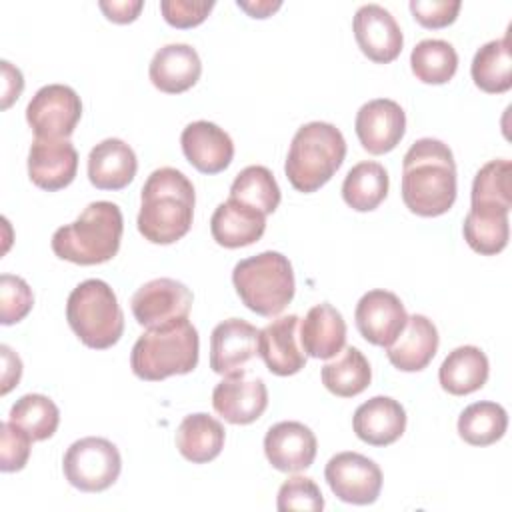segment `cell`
Wrapping results in <instances>:
<instances>
[{"instance_id": "7bdbcfd3", "label": "cell", "mask_w": 512, "mask_h": 512, "mask_svg": "<svg viewBox=\"0 0 512 512\" xmlns=\"http://www.w3.org/2000/svg\"><path fill=\"white\" fill-rule=\"evenodd\" d=\"M104 16L116 24L134 22L144 6L142 0H102L98 2Z\"/></svg>"}, {"instance_id": "f1b7e54d", "label": "cell", "mask_w": 512, "mask_h": 512, "mask_svg": "<svg viewBox=\"0 0 512 512\" xmlns=\"http://www.w3.org/2000/svg\"><path fill=\"white\" fill-rule=\"evenodd\" d=\"M508 212L510 210L498 206L470 204L462 226L468 246L482 256H494L502 252L510 238Z\"/></svg>"}, {"instance_id": "ee69618b", "label": "cell", "mask_w": 512, "mask_h": 512, "mask_svg": "<svg viewBox=\"0 0 512 512\" xmlns=\"http://www.w3.org/2000/svg\"><path fill=\"white\" fill-rule=\"evenodd\" d=\"M0 352H2V394H8L18 382H20V376H22V360L20 356L6 344L0 346Z\"/></svg>"}, {"instance_id": "60d3db41", "label": "cell", "mask_w": 512, "mask_h": 512, "mask_svg": "<svg viewBox=\"0 0 512 512\" xmlns=\"http://www.w3.org/2000/svg\"><path fill=\"white\" fill-rule=\"evenodd\" d=\"M214 8L212 0H162L160 12L174 28H192L206 20Z\"/></svg>"}, {"instance_id": "484cf974", "label": "cell", "mask_w": 512, "mask_h": 512, "mask_svg": "<svg viewBox=\"0 0 512 512\" xmlns=\"http://www.w3.org/2000/svg\"><path fill=\"white\" fill-rule=\"evenodd\" d=\"M266 230V216L238 200L218 204L210 218L212 238L224 248H242L258 242Z\"/></svg>"}, {"instance_id": "8992f818", "label": "cell", "mask_w": 512, "mask_h": 512, "mask_svg": "<svg viewBox=\"0 0 512 512\" xmlns=\"http://www.w3.org/2000/svg\"><path fill=\"white\" fill-rule=\"evenodd\" d=\"M232 284L244 306L260 316L280 314L296 288L290 260L274 250L240 260L232 270Z\"/></svg>"}, {"instance_id": "44dd1931", "label": "cell", "mask_w": 512, "mask_h": 512, "mask_svg": "<svg viewBox=\"0 0 512 512\" xmlns=\"http://www.w3.org/2000/svg\"><path fill=\"white\" fill-rule=\"evenodd\" d=\"M354 434L370 446H388L406 430V410L390 396H374L362 402L352 416Z\"/></svg>"}, {"instance_id": "7c38bea8", "label": "cell", "mask_w": 512, "mask_h": 512, "mask_svg": "<svg viewBox=\"0 0 512 512\" xmlns=\"http://www.w3.org/2000/svg\"><path fill=\"white\" fill-rule=\"evenodd\" d=\"M352 30L362 54L376 64H388L402 52V30L396 18L380 4L360 6L354 14Z\"/></svg>"}, {"instance_id": "f35d334b", "label": "cell", "mask_w": 512, "mask_h": 512, "mask_svg": "<svg viewBox=\"0 0 512 512\" xmlns=\"http://www.w3.org/2000/svg\"><path fill=\"white\" fill-rule=\"evenodd\" d=\"M276 508L280 512H290V510L320 512L324 508V496L312 478L292 476L280 486Z\"/></svg>"}, {"instance_id": "52a82bcc", "label": "cell", "mask_w": 512, "mask_h": 512, "mask_svg": "<svg viewBox=\"0 0 512 512\" xmlns=\"http://www.w3.org/2000/svg\"><path fill=\"white\" fill-rule=\"evenodd\" d=\"M66 320L80 342L94 350L114 346L124 332V314L110 284L98 278L80 282L68 296Z\"/></svg>"}, {"instance_id": "d590c367", "label": "cell", "mask_w": 512, "mask_h": 512, "mask_svg": "<svg viewBox=\"0 0 512 512\" xmlns=\"http://www.w3.org/2000/svg\"><path fill=\"white\" fill-rule=\"evenodd\" d=\"M8 420L26 430L34 442H40L54 436L60 424V410L44 394H24L12 404Z\"/></svg>"}, {"instance_id": "836d02e7", "label": "cell", "mask_w": 512, "mask_h": 512, "mask_svg": "<svg viewBox=\"0 0 512 512\" xmlns=\"http://www.w3.org/2000/svg\"><path fill=\"white\" fill-rule=\"evenodd\" d=\"M230 198L268 216L280 204V188L274 174L266 166L254 164L236 174L230 186Z\"/></svg>"}, {"instance_id": "1f68e13d", "label": "cell", "mask_w": 512, "mask_h": 512, "mask_svg": "<svg viewBox=\"0 0 512 512\" xmlns=\"http://www.w3.org/2000/svg\"><path fill=\"white\" fill-rule=\"evenodd\" d=\"M320 376L328 392L338 398H352L370 386L372 368L358 348L348 346L334 362L322 366Z\"/></svg>"}, {"instance_id": "cb8c5ba5", "label": "cell", "mask_w": 512, "mask_h": 512, "mask_svg": "<svg viewBox=\"0 0 512 512\" xmlns=\"http://www.w3.org/2000/svg\"><path fill=\"white\" fill-rule=\"evenodd\" d=\"M138 170V160L130 144L120 138L98 142L88 154V180L98 190L126 188Z\"/></svg>"}, {"instance_id": "9a60e30c", "label": "cell", "mask_w": 512, "mask_h": 512, "mask_svg": "<svg viewBox=\"0 0 512 512\" xmlns=\"http://www.w3.org/2000/svg\"><path fill=\"white\" fill-rule=\"evenodd\" d=\"M78 172V152L68 138H34L28 152L30 180L48 192L66 188Z\"/></svg>"}, {"instance_id": "277c9868", "label": "cell", "mask_w": 512, "mask_h": 512, "mask_svg": "<svg viewBox=\"0 0 512 512\" xmlns=\"http://www.w3.org/2000/svg\"><path fill=\"white\" fill-rule=\"evenodd\" d=\"M346 158V140L330 122L302 124L284 162V172L292 188L310 194L322 188L342 166Z\"/></svg>"}, {"instance_id": "b9f144b4", "label": "cell", "mask_w": 512, "mask_h": 512, "mask_svg": "<svg viewBox=\"0 0 512 512\" xmlns=\"http://www.w3.org/2000/svg\"><path fill=\"white\" fill-rule=\"evenodd\" d=\"M460 6V0H410V12L424 28H444L452 24Z\"/></svg>"}, {"instance_id": "e0dca14e", "label": "cell", "mask_w": 512, "mask_h": 512, "mask_svg": "<svg viewBox=\"0 0 512 512\" xmlns=\"http://www.w3.org/2000/svg\"><path fill=\"white\" fill-rule=\"evenodd\" d=\"M258 328L242 318H228L210 334V368L220 376L244 372L258 354Z\"/></svg>"}, {"instance_id": "d6986e66", "label": "cell", "mask_w": 512, "mask_h": 512, "mask_svg": "<svg viewBox=\"0 0 512 512\" xmlns=\"http://www.w3.org/2000/svg\"><path fill=\"white\" fill-rule=\"evenodd\" d=\"M180 144L186 160L202 174H218L234 158V142L228 132L208 120L190 122L180 134Z\"/></svg>"}, {"instance_id": "3957f363", "label": "cell", "mask_w": 512, "mask_h": 512, "mask_svg": "<svg viewBox=\"0 0 512 512\" xmlns=\"http://www.w3.org/2000/svg\"><path fill=\"white\" fill-rule=\"evenodd\" d=\"M124 218L118 204L90 202L82 214L52 234V250L58 258L80 266L112 260L118 254Z\"/></svg>"}, {"instance_id": "ab89813d", "label": "cell", "mask_w": 512, "mask_h": 512, "mask_svg": "<svg viewBox=\"0 0 512 512\" xmlns=\"http://www.w3.org/2000/svg\"><path fill=\"white\" fill-rule=\"evenodd\" d=\"M0 470L2 472H18L26 466L30 458V446L32 438L26 430L16 426L10 420H4L0 424Z\"/></svg>"}, {"instance_id": "d4e9b609", "label": "cell", "mask_w": 512, "mask_h": 512, "mask_svg": "<svg viewBox=\"0 0 512 512\" xmlns=\"http://www.w3.org/2000/svg\"><path fill=\"white\" fill-rule=\"evenodd\" d=\"M346 344V322L328 302L312 306L300 320V346L306 356L328 360Z\"/></svg>"}, {"instance_id": "f546056e", "label": "cell", "mask_w": 512, "mask_h": 512, "mask_svg": "<svg viewBox=\"0 0 512 512\" xmlns=\"http://www.w3.org/2000/svg\"><path fill=\"white\" fill-rule=\"evenodd\" d=\"M390 178L382 164L364 160L354 164L344 182H342V198L356 212L376 210L384 198L388 196Z\"/></svg>"}, {"instance_id": "74e56055", "label": "cell", "mask_w": 512, "mask_h": 512, "mask_svg": "<svg viewBox=\"0 0 512 512\" xmlns=\"http://www.w3.org/2000/svg\"><path fill=\"white\" fill-rule=\"evenodd\" d=\"M34 306V294L28 282L14 274L0 276V322L16 324L28 316Z\"/></svg>"}, {"instance_id": "7a4b0ae2", "label": "cell", "mask_w": 512, "mask_h": 512, "mask_svg": "<svg viewBox=\"0 0 512 512\" xmlns=\"http://www.w3.org/2000/svg\"><path fill=\"white\" fill-rule=\"evenodd\" d=\"M138 232L152 244H174L188 234L194 218V186L186 174L162 166L154 170L140 192Z\"/></svg>"}, {"instance_id": "2e32d148", "label": "cell", "mask_w": 512, "mask_h": 512, "mask_svg": "<svg viewBox=\"0 0 512 512\" xmlns=\"http://www.w3.org/2000/svg\"><path fill=\"white\" fill-rule=\"evenodd\" d=\"M212 406L230 424H252L268 406L266 384L244 372L224 376L212 390Z\"/></svg>"}, {"instance_id": "5bb4252c", "label": "cell", "mask_w": 512, "mask_h": 512, "mask_svg": "<svg viewBox=\"0 0 512 512\" xmlns=\"http://www.w3.org/2000/svg\"><path fill=\"white\" fill-rule=\"evenodd\" d=\"M354 130L366 152L386 154L400 144L406 132V114L398 102L374 98L356 112Z\"/></svg>"}, {"instance_id": "8d00e7d4", "label": "cell", "mask_w": 512, "mask_h": 512, "mask_svg": "<svg viewBox=\"0 0 512 512\" xmlns=\"http://www.w3.org/2000/svg\"><path fill=\"white\" fill-rule=\"evenodd\" d=\"M510 160H490L474 176L470 204L498 206L510 210L512 206V188H510Z\"/></svg>"}, {"instance_id": "bcb514c9", "label": "cell", "mask_w": 512, "mask_h": 512, "mask_svg": "<svg viewBox=\"0 0 512 512\" xmlns=\"http://www.w3.org/2000/svg\"><path fill=\"white\" fill-rule=\"evenodd\" d=\"M242 10H246L252 18H268L272 12H276L282 2L280 0H258V2H246V0H238L236 2Z\"/></svg>"}, {"instance_id": "4dcf8cb0", "label": "cell", "mask_w": 512, "mask_h": 512, "mask_svg": "<svg viewBox=\"0 0 512 512\" xmlns=\"http://www.w3.org/2000/svg\"><path fill=\"white\" fill-rule=\"evenodd\" d=\"M470 74L474 84L488 94H502L512 88V54L508 34L480 46L472 58Z\"/></svg>"}, {"instance_id": "d6a6232c", "label": "cell", "mask_w": 512, "mask_h": 512, "mask_svg": "<svg viewBox=\"0 0 512 512\" xmlns=\"http://www.w3.org/2000/svg\"><path fill=\"white\" fill-rule=\"evenodd\" d=\"M506 428V410L490 400L466 406L458 418V434L470 446H490L504 436Z\"/></svg>"}, {"instance_id": "ac0fdd59", "label": "cell", "mask_w": 512, "mask_h": 512, "mask_svg": "<svg viewBox=\"0 0 512 512\" xmlns=\"http://www.w3.org/2000/svg\"><path fill=\"white\" fill-rule=\"evenodd\" d=\"M318 442L314 432L296 420L278 422L264 436V454L280 472H300L312 466Z\"/></svg>"}, {"instance_id": "30bf717a", "label": "cell", "mask_w": 512, "mask_h": 512, "mask_svg": "<svg viewBox=\"0 0 512 512\" xmlns=\"http://www.w3.org/2000/svg\"><path fill=\"white\" fill-rule=\"evenodd\" d=\"M324 478L336 498L356 506L376 502L382 490L380 466L358 452L334 454L324 468Z\"/></svg>"}, {"instance_id": "e575fe53", "label": "cell", "mask_w": 512, "mask_h": 512, "mask_svg": "<svg viewBox=\"0 0 512 512\" xmlns=\"http://www.w3.org/2000/svg\"><path fill=\"white\" fill-rule=\"evenodd\" d=\"M410 66L420 82L446 84L456 74L458 54L450 42L426 38L412 48Z\"/></svg>"}, {"instance_id": "4fadbf2b", "label": "cell", "mask_w": 512, "mask_h": 512, "mask_svg": "<svg viewBox=\"0 0 512 512\" xmlns=\"http://www.w3.org/2000/svg\"><path fill=\"white\" fill-rule=\"evenodd\" d=\"M354 320L364 340L374 346L388 348L406 326L408 314L394 292L376 288L358 300Z\"/></svg>"}, {"instance_id": "4316f807", "label": "cell", "mask_w": 512, "mask_h": 512, "mask_svg": "<svg viewBox=\"0 0 512 512\" xmlns=\"http://www.w3.org/2000/svg\"><path fill=\"white\" fill-rule=\"evenodd\" d=\"M490 364L478 346L454 348L438 370L440 386L452 396H466L480 390L488 380Z\"/></svg>"}, {"instance_id": "f6af8a7d", "label": "cell", "mask_w": 512, "mask_h": 512, "mask_svg": "<svg viewBox=\"0 0 512 512\" xmlns=\"http://www.w3.org/2000/svg\"><path fill=\"white\" fill-rule=\"evenodd\" d=\"M24 80L22 72L14 68L8 60H2V108L6 110L22 94Z\"/></svg>"}, {"instance_id": "7402d4cb", "label": "cell", "mask_w": 512, "mask_h": 512, "mask_svg": "<svg viewBox=\"0 0 512 512\" xmlns=\"http://www.w3.org/2000/svg\"><path fill=\"white\" fill-rule=\"evenodd\" d=\"M440 338L432 320L424 314H412L396 340L386 348L390 364L402 372H420L436 356Z\"/></svg>"}, {"instance_id": "ba28073f", "label": "cell", "mask_w": 512, "mask_h": 512, "mask_svg": "<svg viewBox=\"0 0 512 512\" xmlns=\"http://www.w3.org/2000/svg\"><path fill=\"white\" fill-rule=\"evenodd\" d=\"M122 470V458L106 438L86 436L72 442L62 460V472L70 486L82 492H102L110 488Z\"/></svg>"}, {"instance_id": "5b68a950", "label": "cell", "mask_w": 512, "mask_h": 512, "mask_svg": "<svg viewBox=\"0 0 512 512\" xmlns=\"http://www.w3.org/2000/svg\"><path fill=\"white\" fill-rule=\"evenodd\" d=\"M200 338L188 318L166 326L146 328L134 342L130 368L140 380L158 382L174 374H188L198 364Z\"/></svg>"}, {"instance_id": "603a6c76", "label": "cell", "mask_w": 512, "mask_h": 512, "mask_svg": "<svg viewBox=\"0 0 512 512\" xmlns=\"http://www.w3.org/2000/svg\"><path fill=\"white\" fill-rule=\"evenodd\" d=\"M202 74L198 52L190 44H166L150 60V82L166 94H180L190 90Z\"/></svg>"}, {"instance_id": "83f0119b", "label": "cell", "mask_w": 512, "mask_h": 512, "mask_svg": "<svg viewBox=\"0 0 512 512\" xmlns=\"http://www.w3.org/2000/svg\"><path fill=\"white\" fill-rule=\"evenodd\" d=\"M224 440V426L204 412L184 416L176 430V448L192 464H206L214 460L222 452Z\"/></svg>"}, {"instance_id": "6da1fadb", "label": "cell", "mask_w": 512, "mask_h": 512, "mask_svg": "<svg viewBox=\"0 0 512 512\" xmlns=\"http://www.w3.org/2000/svg\"><path fill=\"white\" fill-rule=\"evenodd\" d=\"M402 200L418 216L446 214L456 200V162L442 140L420 138L402 158Z\"/></svg>"}, {"instance_id": "8fae6325", "label": "cell", "mask_w": 512, "mask_h": 512, "mask_svg": "<svg viewBox=\"0 0 512 512\" xmlns=\"http://www.w3.org/2000/svg\"><path fill=\"white\" fill-rule=\"evenodd\" d=\"M192 300L186 284L174 278H154L134 292L130 306L140 326L158 328L188 318Z\"/></svg>"}, {"instance_id": "ffe728a7", "label": "cell", "mask_w": 512, "mask_h": 512, "mask_svg": "<svg viewBox=\"0 0 512 512\" xmlns=\"http://www.w3.org/2000/svg\"><path fill=\"white\" fill-rule=\"evenodd\" d=\"M298 320L296 314L280 316L258 332V354L276 376H292L306 364V354L296 342Z\"/></svg>"}, {"instance_id": "9c48e42d", "label": "cell", "mask_w": 512, "mask_h": 512, "mask_svg": "<svg viewBox=\"0 0 512 512\" xmlns=\"http://www.w3.org/2000/svg\"><path fill=\"white\" fill-rule=\"evenodd\" d=\"M80 116V96L66 84L42 86L26 106V122L36 138H68Z\"/></svg>"}]
</instances>
